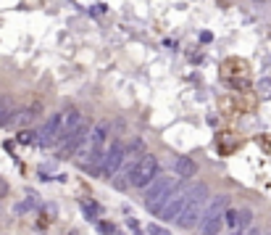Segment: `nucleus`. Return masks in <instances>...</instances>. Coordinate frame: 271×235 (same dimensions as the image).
<instances>
[{"instance_id":"nucleus-20","label":"nucleus","mask_w":271,"mask_h":235,"mask_svg":"<svg viewBox=\"0 0 271 235\" xmlns=\"http://www.w3.org/2000/svg\"><path fill=\"white\" fill-rule=\"evenodd\" d=\"M5 193H8V185H5L3 180H0V196H5Z\"/></svg>"},{"instance_id":"nucleus-24","label":"nucleus","mask_w":271,"mask_h":235,"mask_svg":"<svg viewBox=\"0 0 271 235\" xmlns=\"http://www.w3.org/2000/svg\"><path fill=\"white\" fill-rule=\"evenodd\" d=\"M116 235H119V233H116Z\"/></svg>"},{"instance_id":"nucleus-14","label":"nucleus","mask_w":271,"mask_h":235,"mask_svg":"<svg viewBox=\"0 0 271 235\" xmlns=\"http://www.w3.org/2000/svg\"><path fill=\"white\" fill-rule=\"evenodd\" d=\"M82 209H84V214H87V219H92V222H98V206H95V203L82 201Z\"/></svg>"},{"instance_id":"nucleus-1","label":"nucleus","mask_w":271,"mask_h":235,"mask_svg":"<svg viewBox=\"0 0 271 235\" xmlns=\"http://www.w3.org/2000/svg\"><path fill=\"white\" fill-rule=\"evenodd\" d=\"M192 196H195V185L176 183V188L169 196H164L161 201L148 203V211H150V214H156L158 219H164V222H174V219L179 217V211L184 209V203H187Z\"/></svg>"},{"instance_id":"nucleus-22","label":"nucleus","mask_w":271,"mask_h":235,"mask_svg":"<svg viewBox=\"0 0 271 235\" xmlns=\"http://www.w3.org/2000/svg\"><path fill=\"white\" fill-rule=\"evenodd\" d=\"M232 235H242V233H232Z\"/></svg>"},{"instance_id":"nucleus-13","label":"nucleus","mask_w":271,"mask_h":235,"mask_svg":"<svg viewBox=\"0 0 271 235\" xmlns=\"http://www.w3.org/2000/svg\"><path fill=\"white\" fill-rule=\"evenodd\" d=\"M253 225V214H250V211H247V209H239V230H247V227H250Z\"/></svg>"},{"instance_id":"nucleus-5","label":"nucleus","mask_w":271,"mask_h":235,"mask_svg":"<svg viewBox=\"0 0 271 235\" xmlns=\"http://www.w3.org/2000/svg\"><path fill=\"white\" fill-rule=\"evenodd\" d=\"M176 183H179V177H169V174H158L153 183L145 188V206L153 201H161L164 196H169L176 188Z\"/></svg>"},{"instance_id":"nucleus-11","label":"nucleus","mask_w":271,"mask_h":235,"mask_svg":"<svg viewBox=\"0 0 271 235\" xmlns=\"http://www.w3.org/2000/svg\"><path fill=\"white\" fill-rule=\"evenodd\" d=\"M124 154H127L129 158H140V156H145V143H142L140 138H135L132 143H127V146H124Z\"/></svg>"},{"instance_id":"nucleus-16","label":"nucleus","mask_w":271,"mask_h":235,"mask_svg":"<svg viewBox=\"0 0 271 235\" xmlns=\"http://www.w3.org/2000/svg\"><path fill=\"white\" fill-rule=\"evenodd\" d=\"M148 235H171V233H169L166 227H161V225L153 222V225H148Z\"/></svg>"},{"instance_id":"nucleus-6","label":"nucleus","mask_w":271,"mask_h":235,"mask_svg":"<svg viewBox=\"0 0 271 235\" xmlns=\"http://www.w3.org/2000/svg\"><path fill=\"white\" fill-rule=\"evenodd\" d=\"M84 127V117L79 114V109H66L61 111V130H58V143L66 140L68 135H74L76 130Z\"/></svg>"},{"instance_id":"nucleus-9","label":"nucleus","mask_w":271,"mask_h":235,"mask_svg":"<svg viewBox=\"0 0 271 235\" xmlns=\"http://www.w3.org/2000/svg\"><path fill=\"white\" fill-rule=\"evenodd\" d=\"M108 138V124H95L92 130L87 132V146L92 148H103V143Z\"/></svg>"},{"instance_id":"nucleus-8","label":"nucleus","mask_w":271,"mask_h":235,"mask_svg":"<svg viewBox=\"0 0 271 235\" xmlns=\"http://www.w3.org/2000/svg\"><path fill=\"white\" fill-rule=\"evenodd\" d=\"M37 114H40V103H34V106H29V109H21L19 114H13L11 122L16 124V127H27V124H32V122H34Z\"/></svg>"},{"instance_id":"nucleus-23","label":"nucleus","mask_w":271,"mask_h":235,"mask_svg":"<svg viewBox=\"0 0 271 235\" xmlns=\"http://www.w3.org/2000/svg\"><path fill=\"white\" fill-rule=\"evenodd\" d=\"M258 3H263V0H258Z\"/></svg>"},{"instance_id":"nucleus-4","label":"nucleus","mask_w":271,"mask_h":235,"mask_svg":"<svg viewBox=\"0 0 271 235\" xmlns=\"http://www.w3.org/2000/svg\"><path fill=\"white\" fill-rule=\"evenodd\" d=\"M124 158H127V154H124V146H121L119 140H113L111 146L103 151V158H100V166H98L100 174H103V177H113V174H119Z\"/></svg>"},{"instance_id":"nucleus-15","label":"nucleus","mask_w":271,"mask_h":235,"mask_svg":"<svg viewBox=\"0 0 271 235\" xmlns=\"http://www.w3.org/2000/svg\"><path fill=\"white\" fill-rule=\"evenodd\" d=\"M95 227H98V233H103V235H116V227L108 225V222H95Z\"/></svg>"},{"instance_id":"nucleus-7","label":"nucleus","mask_w":271,"mask_h":235,"mask_svg":"<svg viewBox=\"0 0 271 235\" xmlns=\"http://www.w3.org/2000/svg\"><path fill=\"white\" fill-rule=\"evenodd\" d=\"M174 172H176V177L190 180V177H195V174H198V164L192 161L190 156H179V158L174 161Z\"/></svg>"},{"instance_id":"nucleus-12","label":"nucleus","mask_w":271,"mask_h":235,"mask_svg":"<svg viewBox=\"0 0 271 235\" xmlns=\"http://www.w3.org/2000/svg\"><path fill=\"white\" fill-rule=\"evenodd\" d=\"M224 225H227V227H237L239 225V209H227V211H224Z\"/></svg>"},{"instance_id":"nucleus-19","label":"nucleus","mask_w":271,"mask_h":235,"mask_svg":"<svg viewBox=\"0 0 271 235\" xmlns=\"http://www.w3.org/2000/svg\"><path fill=\"white\" fill-rule=\"evenodd\" d=\"M200 40L208 42V40H213V35H211V32H203V35H200Z\"/></svg>"},{"instance_id":"nucleus-17","label":"nucleus","mask_w":271,"mask_h":235,"mask_svg":"<svg viewBox=\"0 0 271 235\" xmlns=\"http://www.w3.org/2000/svg\"><path fill=\"white\" fill-rule=\"evenodd\" d=\"M19 140H21V143H32V140H34V132H29V130H27V132H21V135H19Z\"/></svg>"},{"instance_id":"nucleus-18","label":"nucleus","mask_w":271,"mask_h":235,"mask_svg":"<svg viewBox=\"0 0 271 235\" xmlns=\"http://www.w3.org/2000/svg\"><path fill=\"white\" fill-rule=\"evenodd\" d=\"M127 225H129V227H132V230H135L137 235H142V227L137 225V219H127Z\"/></svg>"},{"instance_id":"nucleus-2","label":"nucleus","mask_w":271,"mask_h":235,"mask_svg":"<svg viewBox=\"0 0 271 235\" xmlns=\"http://www.w3.org/2000/svg\"><path fill=\"white\" fill-rule=\"evenodd\" d=\"M205 196H208V188L205 185H195V196L184 203V209L179 211V217L174 219V225L182 227V230L198 227L200 219H203V211H205Z\"/></svg>"},{"instance_id":"nucleus-3","label":"nucleus","mask_w":271,"mask_h":235,"mask_svg":"<svg viewBox=\"0 0 271 235\" xmlns=\"http://www.w3.org/2000/svg\"><path fill=\"white\" fill-rule=\"evenodd\" d=\"M156 177H158V158L153 154L140 156L135 164H132V169H129V185L132 188H140V191H145V188H148Z\"/></svg>"},{"instance_id":"nucleus-10","label":"nucleus","mask_w":271,"mask_h":235,"mask_svg":"<svg viewBox=\"0 0 271 235\" xmlns=\"http://www.w3.org/2000/svg\"><path fill=\"white\" fill-rule=\"evenodd\" d=\"M13 114H16V109H13V101L8 95H0V124H8L13 119Z\"/></svg>"},{"instance_id":"nucleus-21","label":"nucleus","mask_w":271,"mask_h":235,"mask_svg":"<svg viewBox=\"0 0 271 235\" xmlns=\"http://www.w3.org/2000/svg\"><path fill=\"white\" fill-rule=\"evenodd\" d=\"M247 235H261V233H258V230H253V233H247Z\"/></svg>"}]
</instances>
